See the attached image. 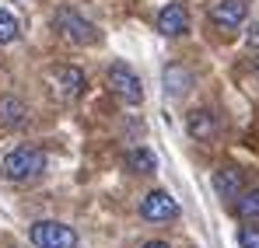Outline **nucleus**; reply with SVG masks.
<instances>
[{"mask_svg":"<svg viewBox=\"0 0 259 248\" xmlns=\"http://www.w3.org/2000/svg\"><path fill=\"white\" fill-rule=\"evenodd\" d=\"M252 77L259 81V60H252Z\"/></svg>","mask_w":259,"mask_h":248,"instance_id":"nucleus-19","label":"nucleus"},{"mask_svg":"<svg viewBox=\"0 0 259 248\" xmlns=\"http://www.w3.org/2000/svg\"><path fill=\"white\" fill-rule=\"evenodd\" d=\"M238 248H259V227H242L238 231Z\"/></svg>","mask_w":259,"mask_h":248,"instance_id":"nucleus-16","label":"nucleus"},{"mask_svg":"<svg viewBox=\"0 0 259 248\" xmlns=\"http://www.w3.org/2000/svg\"><path fill=\"white\" fill-rule=\"evenodd\" d=\"M14 39H18V18L11 11H0V45H7Z\"/></svg>","mask_w":259,"mask_h":248,"instance_id":"nucleus-15","label":"nucleus"},{"mask_svg":"<svg viewBox=\"0 0 259 248\" xmlns=\"http://www.w3.org/2000/svg\"><path fill=\"white\" fill-rule=\"evenodd\" d=\"M161 84H165V94H168V98H182V94H189V87H193V74H189L182 63H168L165 74H161Z\"/></svg>","mask_w":259,"mask_h":248,"instance_id":"nucleus-11","label":"nucleus"},{"mask_svg":"<svg viewBox=\"0 0 259 248\" xmlns=\"http://www.w3.org/2000/svg\"><path fill=\"white\" fill-rule=\"evenodd\" d=\"M140 248H172L168 241H147V245H140Z\"/></svg>","mask_w":259,"mask_h":248,"instance_id":"nucleus-18","label":"nucleus"},{"mask_svg":"<svg viewBox=\"0 0 259 248\" xmlns=\"http://www.w3.org/2000/svg\"><path fill=\"white\" fill-rule=\"evenodd\" d=\"M109 87H112V94H116L119 102H126V105H140V102H144V84L133 74V67L123 63V60H116V63L109 67Z\"/></svg>","mask_w":259,"mask_h":248,"instance_id":"nucleus-3","label":"nucleus"},{"mask_svg":"<svg viewBox=\"0 0 259 248\" xmlns=\"http://www.w3.org/2000/svg\"><path fill=\"white\" fill-rule=\"evenodd\" d=\"M154 25H158V32H161V35L179 39V35H186V32H189V11H186L182 4H165V7L158 11Z\"/></svg>","mask_w":259,"mask_h":248,"instance_id":"nucleus-8","label":"nucleus"},{"mask_svg":"<svg viewBox=\"0 0 259 248\" xmlns=\"http://www.w3.org/2000/svg\"><path fill=\"white\" fill-rule=\"evenodd\" d=\"M25 119H28V105L21 98H14V94L0 98V126L4 129H14V126H21Z\"/></svg>","mask_w":259,"mask_h":248,"instance_id":"nucleus-12","label":"nucleus"},{"mask_svg":"<svg viewBox=\"0 0 259 248\" xmlns=\"http://www.w3.org/2000/svg\"><path fill=\"white\" fill-rule=\"evenodd\" d=\"M249 18V0H217L210 7V21L221 32H235L242 28V21Z\"/></svg>","mask_w":259,"mask_h":248,"instance_id":"nucleus-6","label":"nucleus"},{"mask_svg":"<svg viewBox=\"0 0 259 248\" xmlns=\"http://www.w3.org/2000/svg\"><path fill=\"white\" fill-rule=\"evenodd\" d=\"M42 171H46V151L42 147H14L0 161V175L7 182H28V178H39Z\"/></svg>","mask_w":259,"mask_h":248,"instance_id":"nucleus-1","label":"nucleus"},{"mask_svg":"<svg viewBox=\"0 0 259 248\" xmlns=\"http://www.w3.org/2000/svg\"><path fill=\"white\" fill-rule=\"evenodd\" d=\"M53 25H56V32L70 42V45H95V42L102 39V32L88 21L81 11H74V7H60L53 14Z\"/></svg>","mask_w":259,"mask_h":248,"instance_id":"nucleus-2","label":"nucleus"},{"mask_svg":"<svg viewBox=\"0 0 259 248\" xmlns=\"http://www.w3.org/2000/svg\"><path fill=\"white\" fill-rule=\"evenodd\" d=\"M32 245L35 248H77L74 227L60 220H35L32 224Z\"/></svg>","mask_w":259,"mask_h":248,"instance_id":"nucleus-4","label":"nucleus"},{"mask_svg":"<svg viewBox=\"0 0 259 248\" xmlns=\"http://www.w3.org/2000/svg\"><path fill=\"white\" fill-rule=\"evenodd\" d=\"M245 42H249V49H259V18L252 21V28H249V35H245Z\"/></svg>","mask_w":259,"mask_h":248,"instance_id":"nucleus-17","label":"nucleus"},{"mask_svg":"<svg viewBox=\"0 0 259 248\" xmlns=\"http://www.w3.org/2000/svg\"><path fill=\"white\" fill-rule=\"evenodd\" d=\"M186 133H189L193 140L207 143V140H214L217 133H221V116H217L214 109H193V112L186 116Z\"/></svg>","mask_w":259,"mask_h":248,"instance_id":"nucleus-7","label":"nucleus"},{"mask_svg":"<svg viewBox=\"0 0 259 248\" xmlns=\"http://www.w3.org/2000/svg\"><path fill=\"white\" fill-rule=\"evenodd\" d=\"M214 192L224 203H235L242 192H245V178H242V168H217L214 171Z\"/></svg>","mask_w":259,"mask_h":248,"instance_id":"nucleus-10","label":"nucleus"},{"mask_svg":"<svg viewBox=\"0 0 259 248\" xmlns=\"http://www.w3.org/2000/svg\"><path fill=\"white\" fill-rule=\"evenodd\" d=\"M53 84H56V94H60L63 102H74V98L84 94L88 77L77 67H56V70H53Z\"/></svg>","mask_w":259,"mask_h":248,"instance_id":"nucleus-9","label":"nucleus"},{"mask_svg":"<svg viewBox=\"0 0 259 248\" xmlns=\"http://www.w3.org/2000/svg\"><path fill=\"white\" fill-rule=\"evenodd\" d=\"M126 168L137 171V175H154V171H158V158H154L151 147H133L126 154Z\"/></svg>","mask_w":259,"mask_h":248,"instance_id":"nucleus-13","label":"nucleus"},{"mask_svg":"<svg viewBox=\"0 0 259 248\" xmlns=\"http://www.w3.org/2000/svg\"><path fill=\"white\" fill-rule=\"evenodd\" d=\"M140 217L151 220V224L175 220V217H179V203L172 200V192H165V189H151V192L140 200Z\"/></svg>","mask_w":259,"mask_h":248,"instance_id":"nucleus-5","label":"nucleus"},{"mask_svg":"<svg viewBox=\"0 0 259 248\" xmlns=\"http://www.w3.org/2000/svg\"><path fill=\"white\" fill-rule=\"evenodd\" d=\"M235 213L242 220H259V189H245L238 200H235Z\"/></svg>","mask_w":259,"mask_h":248,"instance_id":"nucleus-14","label":"nucleus"}]
</instances>
